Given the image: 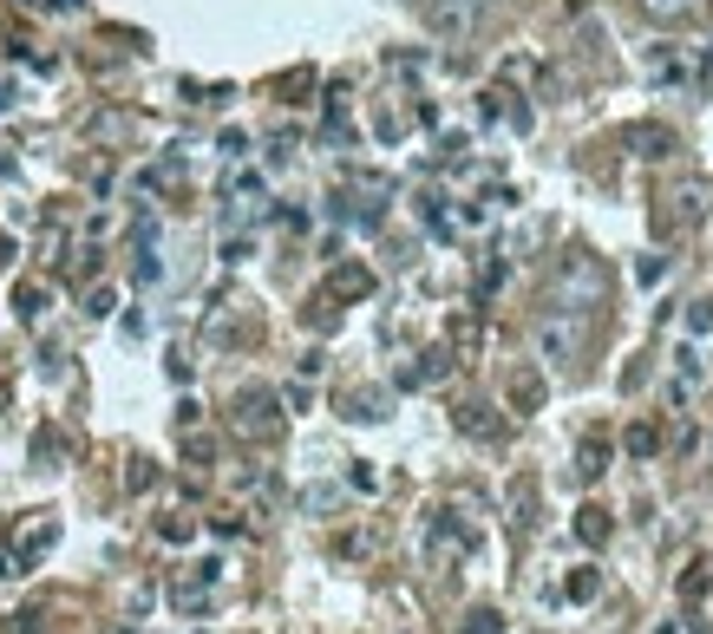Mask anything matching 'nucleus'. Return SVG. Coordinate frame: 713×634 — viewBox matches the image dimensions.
<instances>
[{"instance_id":"423d86ee","label":"nucleus","mask_w":713,"mask_h":634,"mask_svg":"<svg viewBox=\"0 0 713 634\" xmlns=\"http://www.w3.org/2000/svg\"><path fill=\"white\" fill-rule=\"evenodd\" d=\"M328 295H334V301H367V295H373V268H367V262H341V268L328 275Z\"/></svg>"},{"instance_id":"6e6552de","label":"nucleus","mask_w":713,"mask_h":634,"mask_svg":"<svg viewBox=\"0 0 713 634\" xmlns=\"http://www.w3.org/2000/svg\"><path fill=\"white\" fill-rule=\"evenodd\" d=\"M504 399H511V412H537V406H544V373L518 367V373H511V386H504Z\"/></svg>"},{"instance_id":"c85d7f7f","label":"nucleus","mask_w":713,"mask_h":634,"mask_svg":"<svg viewBox=\"0 0 713 634\" xmlns=\"http://www.w3.org/2000/svg\"><path fill=\"white\" fill-rule=\"evenodd\" d=\"M0 576H20V557L13 550H0Z\"/></svg>"},{"instance_id":"39448f33","label":"nucleus","mask_w":713,"mask_h":634,"mask_svg":"<svg viewBox=\"0 0 713 634\" xmlns=\"http://www.w3.org/2000/svg\"><path fill=\"white\" fill-rule=\"evenodd\" d=\"M668 203H675V223H681V229H694V223H701V216L713 210L708 177H681V183L668 190Z\"/></svg>"},{"instance_id":"dca6fc26","label":"nucleus","mask_w":713,"mask_h":634,"mask_svg":"<svg viewBox=\"0 0 713 634\" xmlns=\"http://www.w3.org/2000/svg\"><path fill=\"white\" fill-rule=\"evenodd\" d=\"M13 314H20V321H39V314H46V288L20 282V288H13Z\"/></svg>"},{"instance_id":"4468645a","label":"nucleus","mask_w":713,"mask_h":634,"mask_svg":"<svg viewBox=\"0 0 713 634\" xmlns=\"http://www.w3.org/2000/svg\"><path fill=\"white\" fill-rule=\"evenodd\" d=\"M622 445H629V458H655V452H662V432H655V426H642V419H635V426H629V432H622Z\"/></svg>"},{"instance_id":"aec40b11","label":"nucleus","mask_w":713,"mask_h":634,"mask_svg":"<svg viewBox=\"0 0 713 634\" xmlns=\"http://www.w3.org/2000/svg\"><path fill=\"white\" fill-rule=\"evenodd\" d=\"M642 7H649V20H662V26H675V20L694 13V0H642Z\"/></svg>"},{"instance_id":"4be33fe9","label":"nucleus","mask_w":713,"mask_h":634,"mask_svg":"<svg viewBox=\"0 0 713 634\" xmlns=\"http://www.w3.org/2000/svg\"><path fill=\"white\" fill-rule=\"evenodd\" d=\"M157 537H164V543H190L197 524H190V517H157Z\"/></svg>"},{"instance_id":"1a4fd4ad","label":"nucleus","mask_w":713,"mask_h":634,"mask_svg":"<svg viewBox=\"0 0 713 634\" xmlns=\"http://www.w3.org/2000/svg\"><path fill=\"white\" fill-rule=\"evenodd\" d=\"M445 373H452V347H432V354H419V367L400 373V386H432V380H445Z\"/></svg>"},{"instance_id":"393cba45","label":"nucleus","mask_w":713,"mask_h":634,"mask_svg":"<svg viewBox=\"0 0 713 634\" xmlns=\"http://www.w3.org/2000/svg\"><path fill=\"white\" fill-rule=\"evenodd\" d=\"M485 412H491V406H465V412H459V426H465L472 439H491V419H485Z\"/></svg>"},{"instance_id":"412c9836","label":"nucleus","mask_w":713,"mask_h":634,"mask_svg":"<svg viewBox=\"0 0 713 634\" xmlns=\"http://www.w3.org/2000/svg\"><path fill=\"white\" fill-rule=\"evenodd\" d=\"M603 465H609V445H596V439H590V445L577 452V478H596Z\"/></svg>"},{"instance_id":"f03ea898","label":"nucleus","mask_w":713,"mask_h":634,"mask_svg":"<svg viewBox=\"0 0 713 634\" xmlns=\"http://www.w3.org/2000/svg\"><path fill=\"white\" fill-rule=\"evenodd\" d=\"M229 426H236V439H249V445L275 439V432H282V393H275V386H242L236 406H229Z\"/></svg>"},{"instance_id":"b1692460","label":"nucleus","mask_w":713,"mask_h":634,"mask_svg":"<svg viewBox=\"0 0 713 634\" xmlns=\"http://www.w3.org/2000/svg\"><path fill=\"white\" fill-rule=\"evenodd\" d=\"M459 634H504V622H498V609H472Z\"/></svg>"},{"instance_id":"ddd939ff","label":"nucleus","mask_w":713,"mask_h":634,"mask_svg":"<svg viewBox=\"0 0 713 634\" xmlns=\"http://www.w3.org/2000/svg\"><path fill=\"white\" fill-rule=\"evenodd\" d=\"M52 537H59V530H52V524H33V530H26V537H20V550H13V557H20V570H26V563H39V557H46V550H52Z\"/></svg>"},{"instance_id":"0eeeda50","label":"nucleus","mask_w":713,"mask_h":634,"mask_svg":"<svg viewBox=\"0 0 713 634\" xmlns=\"http://www.w3.org/2000/svg\"><path fill=\"white\" fill-rule=\"evenodd\" d=\"M629 144H635V157H655V164L681 151V137H675L668 124H629Z\"/></svg>"},{"instance_id":"9d476101","label":"nucleus","mask_w":713,"mask_h":634,"mask_svg":"<svg viewBox=\"0 0 713 634\" xmlns=\"http://www.w3.org/2000/svg\"><path fill=\"white\" fill-rule=\"evenodd\" d=\"M210 589H216V583H203V576L190 570V583L170 589V609H177V615H210Z\"/></svg>"},{"instance_id":"f8f14e48","label":"nucleus","mask_w":713,"mask_h":634,"mask_svg":"<svg viewBox=\"0 0 713 634\" xmlns=\"http://www.w3.org/2000/svg\"><path fill=\"white\" fill-rule=\"evenodd\" d=\"M387 393L380 386H360V393H347V419H387Z\"/></svg>"},{"instance_id":"bb28decb","label":"nucleus","mask_w":713,"mask_h":634,"mask_svg":"<svg viewBox=\"0 0 713 634\" xmlns=\"http://www.w3.org/2000/svg\"><path fill=\"white\" fill-rule=\"evenodd\" d=\"M183 452H190L197 465H210V458H216V439H203V432H190V439H183Z\"/></svg>"},{"instance_id":"5701e85b","label":"nucleus","mask_w":713,"mask_h":634,"mask_svg":"<svg viewBox=\"0 0 713 634\" xmlns=\"http://www.w3.org/2000/svg\"><path fill=\"white\" fill-rule=\"evenodd\" d=\"M688 334H713V295L688 301Z\"/></svg>"},{"instance_id":"f257e3e1","label":"nucleus","mask_w":713,"mask_h":634,"mask_svg":"<svg viewBox=\"0 0 713 634\" xmlns=\"http://www.w3.org/2000/svg\"><path fill=\"white\" fill-rule=\"evenodd\" d=\"M544 308H550V314L596 321V314L609 308V268H603V255H596V249H570V255H557L550 288H544Z\"/></svg>"},{"instance_id":"a211bd4d","label":"nucleus","mask_w":713,"mask_h":634,"mask_svg":"<svg viewBox=\"0 0 713 634\" xmlns=\"http://www.w3.org/2000/svg\"><path fill=\"white\" fill-rule=\"evenodd\" d=\"M668 268H675V255H642V262H635V282H642V288H662Z\"/></svg>"},{"instance_id":"cd10ccee","label":"nucleus","mask_w":713,"mask_h":634,"mask_svg":"<svg viewBox=\"0 0 713 634\" xmlns=\"http://www.w3.org/2000/svg\"><path fill=\"white\" fill-rule=\"evenodd\" d=\"M7 634H39V615H13V629Z\"/></svg>"},{"instance_id":"6ab92c4d","label":"nucleus","mask_w":713,"mask_h":634,"mask_svg":"<svg viewBox=\"0 0 713 634\" xmlns=\"http://www.w3.org/2000/svg\"><path fill=\"white\" fill-rule=\"evenodd\" d=\"M563 596H570V602H596V596H603V576H596V570H577Z\"/></svg>"},{"instance_id":"7ed1b4c3","label":"nucleus","mask_w":713,"mask_h":634,"mask_svg":"<svg viewBox=\"0 0 713 634\" xmlns=\"http://www.w3.org/2000/svg\"><path fill=\"white\" fill-rule=\"evenodd\" d=\"M583 334H590V321H577V314H544V327H537L544 367H577V354H583Z\"/></svg>"},{"instance_id":"a878e982","label":"nucleus","mask_w":713,"mask_h":634,"mask_svg":"<svg viewBox=\"0 0 713 634\" xmlns=\"http://www.w3.org/2000/svg\"><path fill=\"white\" fill-rule=\"evenodd\" d=\"M111 308H118V295H111V288H92V295H85V314H92V321H105Z\"/></svg>"},{"instance_id":"20e7f679","label":"nucleus","mask_w":713,"mask_h":634,"mask_svg":"<svg viewBox=\"0 0 713 634\" xmlns=\"http://www.w3.org/2000/svg\"><path fill=\"white\" fill-rule=\"evenodd\" d=\"M485 20V0H426V26L439 39H472Z\"/></svg>"},{"instance_id":"2eb2a0df","label":"nucleus","mask_w":713,"mask_h":634,"mask_svg":"<svg viewBox=\"0 0 713 634\" xmlns=\"http://www.w3.org/2000/svg\"><path fill=\"white\" fill-rule=\"evenodd\" d=\"M511 524H518V530H531V524H537V491H531L524 478L511 485Z\"/></svg>"},{"instance_id":"9b49d317","label":"nucleus","mask_w":713,"mask_h":634,"mask_svg":"<svg viewBox=\"0 0 713 634\" xmlns=\"http://www.w3.org/2000/svg\"><path fill=\"white\" fill-rule=\"evenodd\" d=\"M609 530H616V524H609V511H603V504H583V511H577V543L603 550V543H609Z\"/></svg>"},{"instance_id":"c756f323","label":"nucleus","mask_w":713,"mask_h":634,"mask_svg":"<svg viewBox=\"0 0 713 634\" xmlns=\"http://www.w3.org/2000/svg\"><path fill=\"white\" fill-rule=\"evenodd\" d=\"M111 634H131V629H111Z\"/></svg>"},{"instance_id":"f3484780","label":"nucleus","mask_w":713,"mask_h":634,"mask_svg":"<svg viewBox=\"0 0 713 634\" xmlns=\"http://www.w3.org/2000/svg\"><path fill=\"white\" fill-rule=\"evenodd\" d=\"M675 596H681V602L694 609V602L708 596V563H688V570H681V583H675Z\"/></svg>"}]
</instances>
